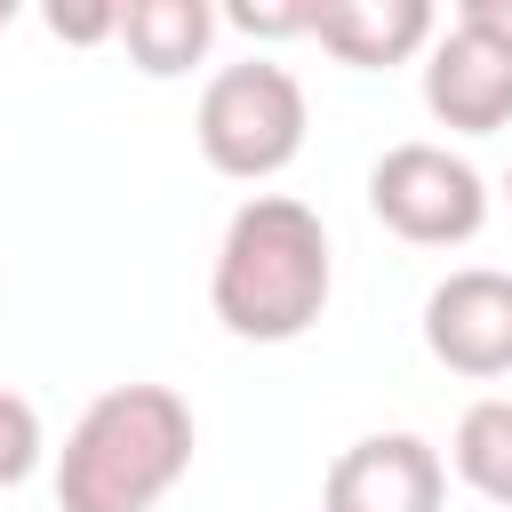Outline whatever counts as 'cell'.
<instances>
[{"label": "cell", "instance_id": "cell-15", "mask_svg": "<svg viewBox=\"0 0 512 512\" xmlns=\"http://www.w3.org/2000/svg\"><path fill=\"white\" fill-rule=\"evenodd\" d=\"M504 192H512V176H504Z\"/></svg>", "mask_w": 512, "mask_h": 512}, {"label": "cell", "instance_id": "cell-14", "mask_svg": "<svg viewBox=\"0 0 512 512\" xmlns=\"http://www.w3.org/2000/svg\"><path fill=\"white\" fill-rule=\"evenodd\" d=\"M456 24H480L488 40H504V48H512V0H464V8H456Z\"/></svg>", "mask_w": 512, "mask_h": 512}, {"label": "cell", "instance_id": "cell-11", "mask_svg": "<svg viewBox=\"0 0 512 512\" xmlns=\"http://www.w3.org/2000/svg\"><path fill=\"white\" fill-rule=\"evenodd\" d=\"M40 408L24 400V392H8L0 384V488H16V480H32V464H40Z\"/></svg>", "mask_w": 512, "mask_h": 512}, {"label": "cell", "instance_id": "cell-13", "mask_svg": "<svg viewBox=\"0 0 512 512\" xmlns=\"http://www.w3.org/2000/svg\"><path fill=\"white\" fill-rule=\"evenodd\" d=\"M232 24L240 32H256V40H272V32H312V8H232Z\"/></svg>", "mask_w": 512, "mask_h": 512}, {"label": "cell", "instance_id": "cell-9", "mask_svg": "<svg viewBox=\"0 0 512 512\" xmlns=\"http://www.w3.org/2000/svg\"><path fill=\"white\" fill-rule=\"evenodd\" d=\"M112 40L128 48L136 72L176 80V72H192V64L208 56V40H216V8H208V0H128Z\"/></svg>", "mask_w": 512, "mask_h": 512}, {"label": "cell", "instance_id": "cell-7", "mask_svg": "<svg viewBox=\"0 0 512 512\" xmlns=\"http://www.w3.org/2000/svg\"><path fill=\"white\" fill-rule=\"evenodd\" d=\"M424 112L456 136H496L512 120V48L488 40L480 24H448L432 32L424 56Z\"/></svg>", "mask_w": 512, "mask_h": 512}, {"label": "cell", "instance_id": "cell-1", "mask_svg": "<svg viewBox=\"0 0 512 512\" xmlns=\"http://www.w3.org/2000/svg\"><path fill=\"white\" fill-rule=\"evenodd\" d=\"M336 288V248L320 208L288 200V192H256L232 208L216 272H208V304L240 344H288L320 320Z\"/></svg>", "mask_w": 512, "mask_h": 512}, {"label": "cell", "instance_id": "cell-12", "mask_svg": "<svg viewBox=\"0 0 512 512\" xmlns=\"http://www.w3.org/2000/svg\"><path fill=\"white\" fill-rule=\"evenodd\" d=\"M48 32H56V40H72V48L112 40V32H120V8H64V0H56V8H48Z\"/></svg>", "mask_w": 512, "mask_h": 512}, {"label": "cell", "instance_id": "cell-5", "mask_svg": "<svg viewBox=\"0 0 512 512\" xmlns=\"http://www.w3.org/2000/svg\"><path fill=\"white\" fill-rule=\"evenodd\" d=\"M424 352L456 376H512V272L464 264L424 296Z\"/></svg>", "mask_w": 512, "mask_h": 512}, {"label": "cell", "instance_id": "cell-10", "mask_svg": "<svg viewBox=\"0 0 512 512\" xmlns=\"http://www.w3.org/2000/svg\"><path fill=\"white\" fill-rule=\"evenodd\" d=\"M448 456H456V480H464L472 496H488V504L512 512V400H496V392L472 400V408L456 416Z\"/></svg>", "mask_w": 512, "mask_h": 512}, {"label": "cell", "instance_id": "cell-8", "mask_svg": "<svg viewBox=\"0 0 512 512\" xmlns=\"http://www.w3.org/2000/svg\"><path fill=\"white\" fill-rule=\"evenodd\" d=\"M432 32H440L432 0H320L312 8V40L352 72L408 64L416 48H432Z\"/></svg>", "mask_w": 512, "mask_h": 512}, {"label": "cell", "instance_id": "cell-6", "mask_svg": "<svg viewBox=\"0 0 512 512\" xmlns=\"http://www.w3.org/2000/svg\"><path fill=\"white\" fill-rule=\"evenodd\" d=\"M320 504L328 512H440L448 504V464L416 432H368L328 464Z\"/></svg>", "mask_w": 512, "mask_h": 512}, {"label": "cell", "instance_id": "cell-4", "mask_svg": "<svg viewBox=\"0 0 512 512\" xmlns=\"http://www.w3.org/2000/svg\"><path fill=\"white\" fill-rule=\"evenodd\" d=\"M368 208L408 248H464L488 224V184L448 144H392L368 168Z\"/></svg>", "mask_w": 512, "mask_h": 512}, {"label": "cell", "instance_id": "cell-2", "mask_svg": "<svg viewBox=\"0 0 512 512\" xmlns=\"http://www.w3.org/2000/svg\"><path fill=\"white\" fill-rule=\"evenodd\" d=\"M192 472V408L168 384H112L56 456V512H152Z\"/></svg>", "mask_w": 512, "mask_h": 512}, {"label": "cell", "instance_id": "cell-3", "mask_svg": "<svg viewBox=\"0 0 512 512\" xmlns=\"http://www.w3.org/2000/svg\"><path fill=\"white\" fill-rule=\"evenodd\" d=\"M192 136H200V152H208L216 176H240V184L280 176V168L304 152V88H296V72L272 64V56L224 64V72L200 88Z\"/></svg>", "mask_w": 512, "mask_h": 512}]
</instances>
